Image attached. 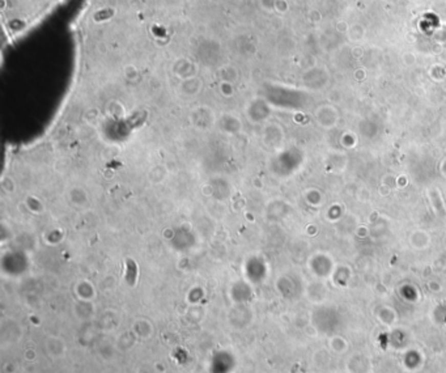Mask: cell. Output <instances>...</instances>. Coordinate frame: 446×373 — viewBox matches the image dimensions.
Here are the masks:
<instances>
[{
    "label": "cell",
    "instance_id": "cell-1",
    "mask_svg": "<svg viewBox=\"0 0 446 373\" xmlns=\"http://www.w3.org/2000/svg\"><path fill=\"white\" fill-rule=\"evenodd\" d=\"M204 187L208 189V196H212L216 201H227L232 193V185L222 177L212 178Z\"/></svg>",
    "mask_w": 446,
    "mask_h": 373
},
{
    "label": "cell",
    "instance_id": "cell-5",
    "mask_svg": "<svg viewBox=\"0 0 446 373\" xmlns=\"http://www.w3.org/2000/svg\"><path fill=\"white\" fill-rule=\"evenodd\" d=\"M25 206H27L28 210H29L32 213H34V215H39V213H42L44 211L43 203H42L41 199H39L38 196H34V195L27 196V199H25Z\"/></svg>",
    "mask_w": 446,
    "mask_h": 373
},
{
    "label": "cell",
    "instance_id": "cell-3",
    "mask_svg": "<svg viewBox=\"0 0 446 373\" xmlns=\"http://www.w3.org/2000/svg\"><path fill=\"white\" fill-rule=\"evenodd\" d=\"M68 198L71 205L77 208H84L89 203V195L86 193V190L81 186H75L70 190L68 193Z\"/></svg>",
    "mask_w": 446,
    "mask_h": 373
},
{
    "label": "cell",
    "instance_id": "cell-6",
    "mask_svg": "<svg viewBox=\"0 0 446 373\" xmlns=\"http://www.w3.org/2000/svg\"><path fill=\"white\" fill-rule=\"evenodd\" d=\"M0 185H2V190H3L6 194H8V195H11V194H15L16 182H15V180L11 177V175H4V177L2 178V182H0Z\"/></svg>",
    "mask_w": 446,
    "mask_h": 373
},
{
    "label": "cell",
    "instance_id": "cell-4",
    "mask_svg": "<svg viewBox=\"0 0 446 373\" xmlns=\"http://www.w3.org/2000/svg\"><path fill=\"white\" fill-rule=\"evenodd\" d=\"M220 128L227 135H237V134L241 133V130H242V123L237 118H231V121L225 118L221 121Z\"/></svg>",
    "mask_w": 446,
    "mask_h": 373
},
{
    "label": "cell",
    "instance_id": "cell-2",
    "mask_svg": "<svg viewBox=\"0 0 446 373\" xmlns=\"http://www.w3.org/2000/svg\"><path fill=\"white\" fill-rule=\"evenodd\" d=\"M148 181L152 185H161L164 184L169 177V169L168 166L164 164H156L148 170Z\"/></svg>",
    "mask_w": 446,
    "mask_h": 373
}]
</instances>
